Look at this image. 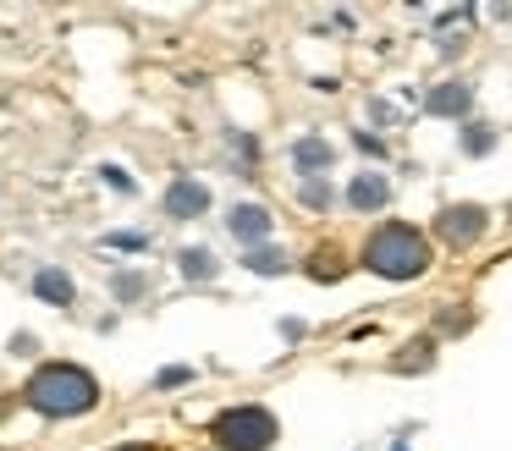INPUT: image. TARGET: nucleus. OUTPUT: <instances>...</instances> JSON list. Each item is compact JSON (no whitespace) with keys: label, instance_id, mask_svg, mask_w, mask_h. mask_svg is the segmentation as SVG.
Masks as SVG:
<instances>
[{"label":"nucleus","instance_id":"15","mask_svg":"<svg viewBox=\"0 0 512 451\" xmlns=\"http://www.w3.org/2000/svg\"><path fill=\"white\" fill-rule=\"evenodd\" d=\"M144 292H149V275L144 270H116L111 275V297H116V303H138Z\"/></svg>","mask_w":512,"mask_h":451},{"label":"nucleus","instance_id":"11","mask_svg":"<svg viewBox=\"0 0 512 451\" xmlns=\"http://www.w3.org/2000/svg\"><path fill=\"white\" fill-rule=\"evenodd\" d=\"M402 347H408V352H391V358H386L391 374H424V369H435V347H441L435 336H413V341H402Z\"/></svg>","mask_w":512,"mask_h":451},{"label":"nucleus","instance_id":"16","mask_svg":"<svg viewBox=\"0 0 512 451\" xmlns=\"http://www.w3.org/2000/svg\"><path fill=\"white\" fill-rule=\"evenodd\" d=\"M298 204H303V209H331V204H336V182H331V176L298 182Z\"/></svg>","mask_w":512,"mask_h":451},{"label":"nucleus","instance_id":"24","mask_svg":"<svg viewBox=\"0 0 512 451\" xmlns=\"http://www.w3.org/2000/svg\"><path fill=\"white\" fill-rule=\"evenodd\" d=\"M12 352H17V358H34V352H39V336H34V330H17V336H12Z\"/></svg>","mask_w":512,"mask_h":451},{"label":"nucleus","instance_id":"19","mask_svg":"<svg viewBox=\"0 0 512 451\" xmlns=\"http://www.w3.org/2000/svg\"><path fill=\"white\" fill-rule=\"evenodd\" d=\"M177 385H193V369H188V363H171V369L155 374V391H177Z\"/></svg>","mask_w":512,"mask_h":451},{"label":"nucleus","instance_id":"4","mask_svg":"<svg viewBox=\"0 0 512 451\" xmlns=\"http://www.w3.org/2000/svg\"><path fill=\"white\" fill-rule=\"evenodd\" d=\"M435 237L446 242V248H474L479 237L490 231V209L485 204H446V209H435Z\"/></svg>","mask_w":512,"mask_h":451},{"label":"nucleus","instance_id":"5","mask_svg":"<svg viewBox=\"0 0 512 451\" xmlns=\"http://www.w3.org/2000/svg\"><path fill=\"white\" fill-rule=\"evenodd\" d=\"M424 116H441V121H468V110H474V83L468 77H446V83L424 88Z\"/></svg>","mask_w":512,"mask_h":451},{"label":"nucleus","instance_id":"14","mask_svg":"<svg viewBox=\"0 0 512 451\" xmlns=\"http://www.w3.org/2000/svg\"><path fill=\"white\" fill-rule=\"evenodd\" d=\"M177 270L188 275V281H215V275H221V259H215L210 248H182L177 253Z\"/></svg>","mask_w":512,"mask_h":451},{"label":"nucleus","instance_id":"26","mask_svg":"<svg viewBox=\"0 0 512 451\" xmlns=\"http://www.w3.org/2000/svg\"><path fill=\"white\" fill-rule=\"evenodd\" d=\"M391 451H413V429H402V435L391 440Z\"/></svg>","mask_w":512,"mask_h":451},{"label":"nucleus","instance_id":"3","mask_svg":"<svg viewBox=\"0 0 512 451\" xmlns=\"http://www.w3.org/2000/svg\"><path fill=\"white\" fill-rule=\"evenodd\" d=\"M210 440L221 451H270L281 440V418L259 402H237V407H226V413H215Z\"/></svg>","mask_w":512,"mask_h":451},{"label":"nucleus","instance_id":"12","mask_svg":"<svg viewBox=\"0 0 512 451\" xmlns=\"http://www.w3.org/2000/svg\"><path fill=\"white\" fill-rule=\"evenodd\" d=\"M243 270L248 275H287L292 270V253L276 248V242H265V248H248L243 253Z\"/></svg>","mask_w":512,"mask_h":451},{"label":"nucleus","instance_id":"22","mask_svg":"<svg viewBox=\"0 0 512 451\" xmlns=\"http://www.w3.org/2000/svg\"><path fill=\"white\" fill-rule=\"evenodd\" d=\"M369 121H380V127H397V105H391V99H369Z\"/></svg>","mask_w":512,"mask_h":451},{"label":"nucleus","instance_id":"6","mask_svg":"<svg viewBox=\"0 0 512 451\" xmlns=\"http://www.w3.org/2000/svg\"><path fill=\"white\" fill-rule=\"evenodd\" d=\"M287 160H292V176H298V182H314V176L336 171V143L320 138V132H303V138H292Z\"/></svg>","mask_w":512,"mask_h":451},{"label":"nucleus","instance_id":"21","mask_svg":"<svg viewBox=\"0 0 512 451\" xmlns=\"http://www.w3.org/2000/svg\"><path fill=\"white\" fill-rule=\"evenodd\" d=\"M232 149H237V160H243V165L259 160V138H254V132H232Z\"/></svg>","mask_w":512,"mask_h":451},{"label":"nucleus","instance_id":"7","mask_svg":"<svg viewBox=\"0 0 512 451\" xmlns=\"http://www.w3.org/2000/svg\"><path fill=\"white\" fill-rule=\"evenodd\" d=\"M160 209H166V220H199V215H210V187L199 176H171Z\"/></svg>","mask_w":512,"mask_h":451},{"label":"nucleus","instance_id":"13","mask_svg":"<svg viewBox=\"0 0 512 451\" xmlns=\"http://www.w3.org/2000/svg\"><path fill=\"white\" fill-rule=\"evenodd\" d=\"M457 149H463L468 160H485V154L496 149V127H490V121H463V132H457Z\"/></svg>","mask_w":512,"mask_h":451},{"label":"nucleus","instance_id":"25","mask_svg":"<svg viewBox=\"0 0 512 451\" xmlns=\"http://www.w3.org/2000/svg\"><path fill=\"white\" fill-rule=\"evenodd\" d=\"M468 319H474V314H463V308H446V314H441V330H468Z\"/></svg>","mask_w":512,"mask_h":451},{"label":"nucleus","instance_id":"27","mask_svg":"<svg viewBox=\"0 0 512 451\" xmlns=\"http://www.w3.org/2000/svg\"><path fill=\"white\" fill-rule=\"evenodd\" d=\"M111 451H149V446H111Z\"/></svg>","mask_w":512,"mask_h":451},{"label":"nucleus","instance_id":"2","mask_svg":"<svg viewBox=\"0 0 512 451\" xmlns=\"http://www.w3.org/2000/svg\"><path fill=\"white\" fill-rule=\"evenodd\" d=\"M430 264H435L430 237L408 220H380L364 237V270H375L380 281H419Z\"/></svg>","mask_w":512,"mask_h":451},{"label":"nucleus","instance_id":"1","mask_svg":"<svg viewBox=\"0 0 512 451\" xmlns=\"http://www.w3.org/2000/svg\"><path fill=\"white\" fill-rule=\"evenodd\" d=\"M23 402L45 418H83L100 407V380L83 363H39L23 385Z\"/></svg>","mask_w":512,"mask_h":451},{"label":"nucleus","instance_id":"23","mask_svg":"<svg viewBox=\"0 0 512 451\" xmlns=\"http://www.w3.org/2000/svg\"><path fill=\"white\" fill-rule=\"evenodd\" d=\"M276 336H281V341H303V336H309V325L287 314V319H276Z\"/></svg>","mask_w":512,"mask_h":451},{"label":"nucleus","instance_id":"10","mask_svg":"<svg viewBox=\"0 0 512 451\" xmlns=\"http://www.w3.org/2000/svg\"><path fill=\"white\" fill-rule=\"evenodd\" d=\"M28 286H34V297H39V303H50V308H72V303H78V281H72L61 264H39Z\"/></svg>","mask_w":512,"mask_h":451},{"label":"nucleus","instance_id":"9","mask_svg":"<svg viewBox=\"0 0 512 451\" xmlns=\"http://www.w3.org/2000/svg\"><path fill=\"white\" fill-rule=\"evenodd\" d=\"M347 209H358V215H380V209L391 204V182L375 171V165H364V171H353V182H347Z\"/></svg>","mask_w":512,"mask_h":451},{"label":"nucleus","instance_id":"18","mask_svg":"<svg viewBox=\"0 0 512 451\" xmlns=\"http://www.w3.org/2000/svg\"><path fill=\"white\" fill-rule=\"evenodd\" d=\"M105 248H122V253H149L144 231H105Z\"/></svg>","mask_w":512,"mask_h":451},{"label":"nucleus","instance_id":"17","mask_svg":"<svg viewBox=\"0 0 512 451\" xmlns=\"http://www.w3.org/2000/svg\"><path fill=\"white\" fill-rule=\"evenodd\" d=\"M353 149H358V154H369V160H380V165L391 160L386 138H375V132H369V127H358V132H353Z\"/></svg>","mask_w":512,"mask_h":451},{"label":"nucleus","instance_id":"20","mask_svg":"<svg viewBox=\"0 0 512 451\" xmlns=\"http://www.w3.org/2000/svg\"><path fill=\"white\" fill-rule=\"evenodd\" d=\"M100 182H105V187H116V193H127V198L138 193V182L122 171V165H100Z\"/></svg>","mask_w":512,"mask_h":451},{"label":"nucleus","instance_id":"8","mask_svg":"<svg viewBox=\"0 0 512 451\" xmlns=\"http://www.w3.org/2000/svg\"><path fill=\"white\" fill-rule=\"evenodd\" d=\"M226 231L243 242V253L248 248H265L270 231H276V215H270L265 204H232V209H226Z\"/></svg>","mask_w":512,"mask_h":451}]
</instances>
